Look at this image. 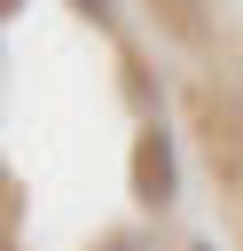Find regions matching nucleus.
I'll return each instance as SVG.
<instances>
[{"label": "nucleus", "instance_id": "obj_1", "mask_svg": "<svg viewBox=\"0 0 243 251\" xmlns=\"http://www.w3.org/2000/svg\"><path fill=\"white\" fill-rule=\"evenodd\" d=\"M172 188H180V165H172V133L149 118V126H141V141H133V196H141L149 212H165V204H172Z\"/></svg>", "mask_w": 243, "mask_h": 251}, {"label": "nucleus", "instance_id": "obj_2", "mask_svg": "<svg viewBox=\"0 0 243 251\" xmlns=\"http://www.w3.org/2000/svg\"><path fill=\"white\" fill-rule=\"evenodd\" d=\"M16 227H24V196H16V173L0 165V251H16Z\"/></svg>", "mask_w": 243, "mask_h": 251}, {"label": "nucleus", "instance_id": "obj_3", "mask_svg": "<svg viewBox=\"0 0 243 251\" xmlns=\"http://www.w3.org/2000/svg\"><path fill=\"white\" fill-rule=\"evenodd\" d=\"M78 16H94V24H110V0H78Z\"/></svg>", "mask_w": 243, "mask_h": 251}, {"label": "nucleus", "instance_id": "obj_4", "mask_svg": "<svg viewBox=\"0 0 243 251\" xmlns=\"http://www.w3.org/2000/svg\"><path fill=\"white\" fill-rule=\"evenodd\" d=\"M8 16H16V0H0V24H8Z\"/></svg>", "mask_w": 243, "mask_h": 251}]
</instances>
